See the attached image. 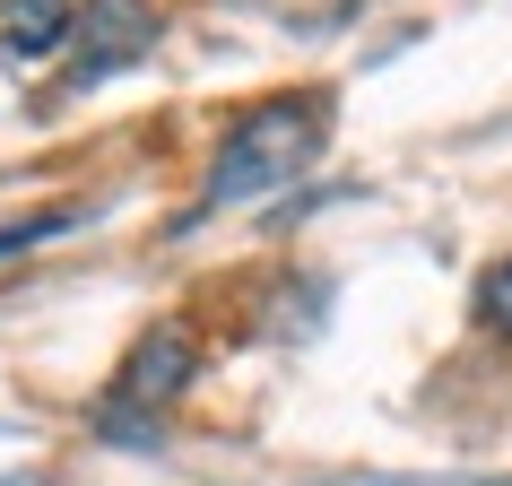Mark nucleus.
<instances>
[{
	"instance_id": "6",
	"label": "nucleus",
	"mask_w": 512,
	"mask_h": 486,
	"mask_svg": "<svg viewBox=\"0 0 512 486\" xmlns=\"http://www.w3.org/2000/svg\"><path fill=\"white\" fill-rule=\"evenodd\" d=\"M53 235H70V209L61 217H27V226H0V252H27V243H53Z\"/></svg>"
},
{
	"instance_id": "1",
	"label": "nucleus",
	"mask_w": 512,
	"mask_h": 486,
	"mask_svg": "<svg viewBox=\"0 0 512 486\" xmlns=\"http://www.w3.org/2000/svg\"><path fill=\"white\" fill-rule=\"evenodd\" d=\"M322 131H330L322 96H270V105H252L235 131L217 139L200 200H209V209H235V200H270V191H287L304 165L322 157Z\"/></svg>"
},
{
	"instance_id": "4",
	"label": "nucleus",
	"mask_w": 512,
	"mask_h": 486,
	"mask_svg": "<svg viewBox=\"0 0 512 486\" xmlns=\"http://www.w3.org/2000/svg\"><path fill=\"white\" fill-rule=\"evenodd\" d=\"M70 18H79V0H9V9H0V44L18 61L70 53Z\"/></svg>"
},
{
	"instance_id": "2",
	"label": "nucleus",
	"mask_w": 512,
	"mask_h": 486,
	"mask_svg": "<svg viewBox=\"0 0 512 486\" xmlns=\"http://www.w3.org/2000/svg\"><path fill=\"white\" fill-rule=\"evenodd\" d=\"M191 374H200V339H191L183 322H148L131 339V356H122V374H113V400L96 408V426L122 434V426H148L157 408H174L191 391Z\"/></svg>"
},
{
	"instance_id": "5",
	"label": "nucleus",
	"mask_w": 512,
	"mask_h": 486,
	"mask_svg": "<svg viewBox=\"0 0 512 486\" xmlns=\"http://www.w3.org/2000/svg\"><path fill=\"white\" fill-rule=\"evenodd\" d=\"M478 322L512 339V261H495V270L478 278Z\"/></svg>"
},
{
	"instance_id": "3",
	"label": "nucleus",
	"mask_w": 512,
	"mask_h": 486,
	"mask_svg": "<svg viewBox=\"0 0 512 486\" xmlns=\"http://www.w3.org/2000/svg\"><path fill=\"white\" fill-rule=\"evenodd\" d=\"M157 44V0H79L70 18V79H105L122 61H139Z\"/></svg>"
}]
</instances>
